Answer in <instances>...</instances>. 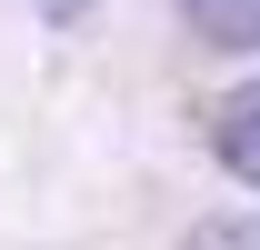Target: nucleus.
Here are the masks:
<instances>
[{
	"mask_svg": "<svg viewBox=\"0 0 260 250\" xmlns=\"http://www.w3.org/2000/svg\"><path fill=\"white\" fill-rule=\"evenodd\" d=\"M180 20L210 50H260V0H180Z\"/></svg>",
	"mask_w": 260,
	"mask_h": 250,
	"instance_id": "obj_2",
	"label": "nucleus"
},
{
	"mask_svg": "<svg viewBox=\"0 0 260 250\" xmlns=\"http://www.w3.org/2000/svg\"><path fill=\"white\" fill-rule=\"evenodd\" d=\"M210 150H220V170L240 190H260V80H240V90L220 100V120H210Z\"/></svg>",
	"mask_w": 260,
	"mask_h": 250,
	"instance_id": "obj_1",
	"label": "nucleus"
}]
</instances>
